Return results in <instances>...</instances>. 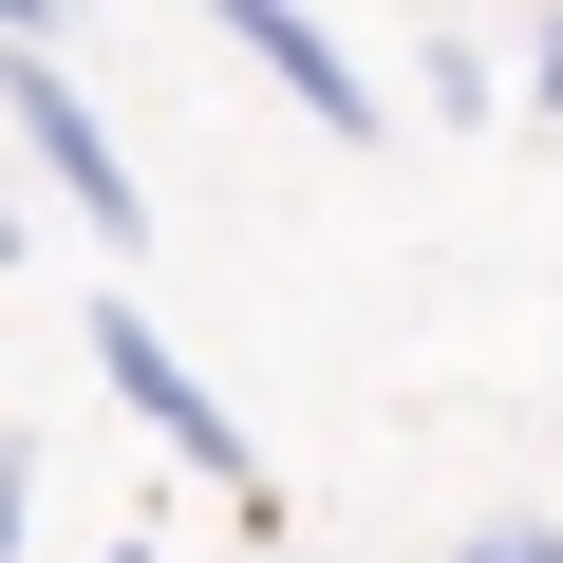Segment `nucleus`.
Returning a JSON list of instances; mask_svg holds the SVG:
<instances>
[{"label": "nucleus", "mask_w": 563, "mask_h": 563, "mask_svg": "<svg viewBox=\"0 0 563 563\" xmlns=\"http://www.w3.org/2000/svg\"><path fill=\"white\" fill-rule=\"evenodd\" d=\"M207 20H225V38L263 57V76H282V113H301V132H339V151H376V113H395V95H376V76H357V57L320 38V20H301V0H207Z\"/></svg>", "instance_id": "3"}, {"label": "nucleus", "mask_w": 563, "mask_h": 563, "mask_svg": "<svg viewBox=\"0 0 563 563\" xmlns=\"http://www.w3.org/2000/svg\"><path fill=\"white\" fill-rule=\"evenodd\" d=\"M451 563H563V526H470Z\"/></svg>", "instance_id": "5"}, {"label": "nucleus", "mask_w": 563, "mask_h": 563, "mask_svg": "<svg viewBox=\"0 0 563 563\" xmlns=\"http://www.w3.org/2000/svg\"><path fill=\"white\" fill-rule=\"evenodd\" d=\"M76 339H95L113 413H132V432H151V451H169V470H188V488H207L225 526H282V470H263V451H244V413H225V395H207V376L169 357V320H151V301H95Z\"/></svg>", "instance_id": "1"}, {"label": "nucleus", "mask_w": 563, "mask_h": 563, "mask_svg": "<svg viewBox=\"0 0 563 563\" xmlns=\"http://www.w3.org/2000/svg\"><path fill=\"white\" fill-rule=\"evenodd\" d=\"M38 544V432H0V563Z\"/></svg>", "instance_id": "4"}, {"label": "nucleus", "mask_w": 563, "mask_h": 563, "mask_svg": "<svg viewBox=\"0 0 563 563\" xmlns=\"http://www.w3.org/2000/svg\"><path fill=\"white\" fill-rule=\"evenodd\" d=\"M526 95H544V113H563V20H544V38H526Z\"/></svg>", "instance_id": "6"}, {"label": "nucleus", "mask_w": 563, "mask_h": 563, "mask_svg": "<svg viewBox=\"0 0 563 563\" xmlns=\"http://www.w3.org/2000/svg\"><path fill=\"white\" fill-rule=\"evenodd\" d=\"M0 113H20V151L57 169V207H76L95 244H151V188H132V151H113V113L76 95V57H0Z\"/></svg>", "instance_id": "2"}]
</instances>
